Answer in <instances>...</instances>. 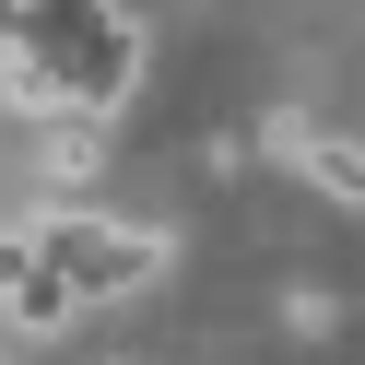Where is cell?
Returning a JSON list of instances; mask_svg holds the SVG:
<instances>
[{
    "label": "cell",
    "instance_id": "6da1fadb",
    "mask_svg": "<svg viewBox=\"0 0 365 365\" xmlns=\"http://www.w3.org/2000/svg\"><path fill=\"white\" fill-rule=\"evenodd\" d=\"M24 48L59 71L71 118H106V106L130 95V71H142V48H130V24H118V0H24Z\"/></svg>",
    "mask_w": 365,
    "mask_h": 365
},
{
    "label": "cell",
    "instance_id": "7a4b0ae2",
    "mask_svg": "<svg viewBox=\"0 0 365 365\" xmlns=\"http://www.w3.org/2000/svg\"><path fill=\"white\" fill-rule=\"evenodd\" d=\"M36 224H48V259H59V283H71L83 307L142 294L153 271H165V236H142V224H95V212H36Z\"/></svg>",
    "mask_w": 365,
    "mask_h": 365
},
{
    "label": "cell",
    "instance_id": "3957f363",
    "mask_svg": "<svg viewBox=\"0 0 365 365\" xmlns=\"http://www.w3.org/2000/svg\"><path fill=\"white\" fill-rule=\"evenodd\" d=\"M271 153H283V165H307L330 200H365V142H341V130H318V118H283V130H271Z\"/></svg>",
    "mask_w": 365,
    "mask_h": 365
},
{
    "label": "cell",
    "instance_id": "277c9868",
    "mask_svg": "<svg viewBox=\"0 0 365 365\" xmlns=\"http://www.w3.org/2000/svg\"><path fill=\"white\" fill-rule=\"evenodd\" d=\"M36 271H48V224H0V307H12Z\"/></svg>",
    "mask_w": 365,
    "mask_h": 365
},
{
    "label": "cell",
    "instance_id": "5b68a950",
    "mask_svg": "<svg viewBox=\"0 0 365 365\" xmlns=\"http://www.w3.org/2000/svg\"><path fill=\"white\" fill-rule=\"evenodd\" d=\"M95 165H106V130H59V142H48V177H59V189H83Z\"/></svg>",
    "mask_w": 365,
    "mask_h": 365
}]
</instances>
